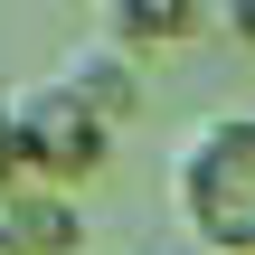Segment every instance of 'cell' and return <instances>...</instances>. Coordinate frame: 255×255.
<instances>
[{
    "instance_id": "6da1fadb",
    "label": "cell",
    "mask_w": 255,
    "mask_h": 255,
    "mask_svg": "<svg viewBox=\"0 0 255 255\" xmlns=\"http://www.w3.org/2000/svg\"><path fill=\"white\" fill-rule=\"evenodd\" d=\"M180 218L199 227V246L255 255V114H218L180 151Z\"/></svg>"
},
{
    "instance_id": "7a4b0ae2",
    "label": "cell",
    "mask_w": 255,
    "mask_h": 255,
    "mask_svg": "<svg viewBox=\"0 0 255 255\" xmlns=\"http://www.w3.org/2000/svg\"><path fill=\"white\" fill-rule=\"evenodd\" d=\"M19 142H28V180L38 189H66V199L114 161V123L76 85H28L19 95Z\"/></svg>"
},
{
    "instance_id": "3957f363",
    "label": "cell",
    "mask_w": 255,
    "mask_h": 255,
    "mask_svg": "<svg viewBox=\"0 0 255 255\" xmlns=\"http://www.w3.org/2000/svg\"><path fill=\"white\" fill-rule=\"evenodd\" d=\"M0 255H85L76 199H66V189H38V180L0 189Z\"/></svg>"
},
{
    "instance_id": "277c9868",
    "label": "cell",
    "mask_w": 255,
    "mask_h": 255,
    "mask_svg": "<svg viewBox=\"0 0 255 255\" xmlns=\"http://www.w3.org/2000/svg\"><path fill=\"white\" fill-rule=\"evenodd\" d=\"M57 85H76V95H85V104H95L114 132L142 114V57H132L123 38H95V47H76V66H66Z\"/></svg>"
},
{
    "instance_id": "5b68a950",
    "label": "cell",
    "mask_w": 255,
    "mask_h": 255,
    "mask_svg": "<svg viewBox=\"0 0 255 255\" xmlns=\"http://www.w3.org/2000/svg\"><path fill=\"white\" fill-rule=\"evenodd\" d=\"M199 28H208L199 0H104V38H123L132 57L142 47H189Z\"/></svg>"
},
{
    "instance_id": "8992f818",
    "label": "cell",
    "mask_w": 255,
    "mask_h": 255,
    "mask_svg": "<svg viewBox=\"0 0 255 255\" xmlns=\"http://www.w3.org/2000/svg\"><path fill=\"white\" fill-rule=\"evenodd\" d=\"M28 180V142H19V104H0V189Z\"/></svg>"
},
{
    "instance_id": "52a82bcc",
    "label": "cell",
    "mask_w": 255,
    "mask_h": 255,
    "mask_svg": "<svg viewBox=\"0 0 255 255\" xmlns=\"http://www.w3.org/2000/svg\"><path fill=\"white\" fill-rule=\"evenodd\" d=\"M227 38H237V47H255V0H227Z\"/></svg>"
}]
</instances>
